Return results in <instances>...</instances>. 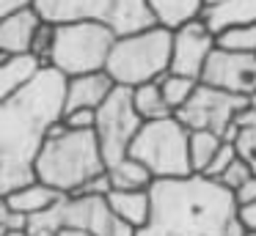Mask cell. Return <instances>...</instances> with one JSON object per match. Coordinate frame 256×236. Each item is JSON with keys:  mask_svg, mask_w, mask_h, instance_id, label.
<instances>
[{"mask_svg": "<svg viewBox=\"0 0 256 236\" xmlns=\"http://www.w3.org/2000/svg\"><path fill=\"white\" fill-rule=\"evenodd\" d=\"M190 132L182 126L176 115L160 121H146L135 135L127 157L138 159L154 181L160 179H182L190 176V157H188Z\"/></svg>", "mask_w": 256, "mask_h": 236, "instance_id": "7", "label": "cell"}, {"mask_svg": "<svg viewBox=\"0 0 256 236\" xmlns=\"http://www.w3.org/2000/svg\"><path fill=\"white\" fill-rule=\"evenodd\" d=\"M61 228H83L94 236H135V231L110 212L105 198L91 195H64L50 212L25 220L28 236H56Z\"/></svg>", "mask_w": 256, "mask_h": 236, "instance_id": "8", "label": "cell"}, {"mask_svg": "<svg viewBox=\"0 0 256 236\" xmlns=\"http://www.w3.org/2000/svg\"><path fill=\"white\" fill-rule=\"evenodd\" d=\"M6 236H28V231L25 228H12V231H6Z\"/></svg>", "mask_w": 256, "mask_h": 236, "instance_id": "39", "label": "cell"}, {"mask_svg": "<svg viewBox=\"0 0 256 236\" xmlns=\"http://www.w3.org/2000/svg\"><path fill=\"white\" fill-rule=\"evenodd\" d=\"M234 151L237 157L256 173V126L254 129H240L234 137Z\"/></svg>", "mask_w": 256, "mask_h": 236, "instance_id": "26", "label": "cell"}, {"mask_svg": "<svg viewBox=\"0 0 256 236\" xmlns=\"http://www.w3.org/2000/svg\"><path fill=\"white\" fill-rule=\"evenodd\" d=\"M140 126H144V121L132 107V91L116 85L113 93L105 99V104L96 110V121H94V135L96 143H100L105 168H110V165L122 162L127 157Z\"/></svg>", "mask_w": 256, "mask_h": 236, "instance_id": "9", "label": "cell"}, {"mask_svg": "<svg viewBox=\"0 0 256 236\" xmlns=\"http://www.w3.org/2000/svg\"><path fill=\"white\" fill-rule=\"evenodd\" d=\"M201 82L232 96H254L256 93V55H234L215 47L204 66Z\"/></svg>", "mask_w": 256, "mask_h": 236, "instance_id": "12", "label": "cell"}, {"mask_svg": "<svg viewBox=\"0 0 256 236\" xmlns=\"http://www.w3.org/2000/svg\"><path fill=\"white\" fill-rule=\"evenodd\" d=\"M237 159V151H234V143H223L220 148H218V154H215V159L210 162V168L204 170L201 176H206V179H212V181H220V176L226 173V168Z\"/></svg>", "mask_w": 256, "mask_h": 236, "instance_id": "27", "label": "cell"}, {"mask_svg": "<svg viewBox=\"0 0 256 236\" xmlns=\"http://www.w3.org/2000/svg\"><path fill=\"white\" fill-rule=\"evenodd\" d=\"M149 201V223L174 236H223L228 220L240 214L234 192L198 173L154 181Z\"/></svg>", "mask_w": 256, "mask_h": 236, "instance_id": "2", "label": "cell"}, {"mask_svg": "<svg viewBox=\"0 0 256 236\" xmlns=\"http://www.w3.org/2000/svg\"><path fill=\"white\" fill-rule=\"evenodd\" d=\"M100 143L94 132H61L56 137H47L36 157L34 173L36 181L58 190L61 195H74L83 184L105 173Z\"/></svg>", "mask_w": 256, "mask_h": 236, "instance_id": "3", "label": "cell"}, {"mask_svg": "<svg viewBox=\"0 0 256 236\" xmlns=\"http://www.w3.org/2000/svg\"><path fill=\"white\" fill-rule=\"evenodd\" d=\"M116 82L108 71H94V74H80L66 80V99H64V113L72 110H100L105 99L113 93Z\"/></svg>", "mask_w": 256, "mask_h": 236, "instance_id": "14", "label": "cell"}, {"mask_svg": "<svg viewBox=\"0 0 256 236\" xmlns=\"http://www.w3.org/2000/svg\"><path fill=\"white\" fill-rule=\"evenodd\" d=\"M132 107L140 115V121H160V118H171V107L166 104L160 91V82H146V85L132 88Z\"/></svg>", "mask_w": 256, "mask_h": 236, "instance_id": "21", "label": "cell"}, {"mask_svg": "<svg viewBox=\"0 0 256 236\" xmlns=\"http://www.w3.org/2000/svg\"><path fill=\"white\" fill-rule=\"evenodd\" d=\"M94 121H96L94 110H72V113H64V124L72 132H94Z\"/></svg>", "mask_w": 256, "mask_h": 236, "instance_id": "29", "label": "cell"}, {"mask_svg": "<svg viewBox=\"0 0 256 236\" xmlns=\"http://www.w3.org/2000/svg\"><path fill=\"white\" fill-rule=\"evenodd\" d=\"M12 228H25V220L8 212L3 198H0V236H6V231H12Z\"/></svg>", "mask_w": 256, "mask_h": 236, "instance_id": "32", "label": "cell"}, {"mask_svg": "<svg viewBox=\"0 0 256 236\" xmlns=\"http://www.w3.org/2000/svg\"><path fill=\"white\" fill-rule=\"evenodd\" d=\"M66 77L42 66L12 99L0 104V198L36 181L34 165L47 132L64 118Z\"/></svg>", "mask_w": 256, "mask_h": 236, "instance_id": "1", "label": "cell"}, {"mask_svg": "<svg viewBox=\"0 0 256 236\" xmlns=\"http://www.w3.org/2000/svg\"><path fill=\"white\" fill-rule=\"evenodd\" d=\"M108 179H110V190H122V192H144L154 184V176L132 157H124L122 162L110 165Z\"/></svg>", "mask_w": 256, "mask_h": 236, "instance_id": "19", "label": "cell"}, {"mask_svg": "<svg viewBox=\"0 0 256 236\" xmlns=\"http://www.w3.org/2000/svg\"><path fill=\"white\" fill-rule=\"evenodd\" d=\"M204 3V11H210V8H218L220 3H226V0H201Z\"/></svg>", "mask_w": 256, "mask_h": 236, "instance_id": "38", "label": "cell"}, {"mask_svg": "<svg viewBox=\"0 0 256 236\" xmlns=\"http://www.w3.org/2000/svg\"><path fill=\"white\" fill-rule=\"evenodd\" d=\"M160 91H162V99H166V104L171 107V113L176 115L179 110L188 104V99L196 93V88H198L201 80H190V77H182V74H162L160 80Z\"/></svg>", "mask_w": 256, "mask_h": 236, "instance_id": "24", "label": "cell"}, {"mask_svg": "<svg viewBox=\"0 0 256 236\" xmlns=\"http://www.w3.org/2000/svg\"><path fill=\"white\" fill-rule=\"evenodd\" d=\"M52 41H56V25L42 22V27L34 36V44H30V58H36L42 66H47L52 55Z\"/></svg>", "mask_w": 256, "mask_h": 236, "instance_id": "25", "label": "cell"}, {"mask_svg": "<svg viewBox=\"0 0 256 236\" xmlns=\"http://www.w3.org/2000/svg\"><path fill=\"white\" fill-rule=\"evenodd\" d=\"M146 5L152 11L154 25L168 27V30H176L193 19H201L204 14L201 0H146Z\"/></svg>", "mask_w": 256, "mask_h": 236, "instance_id": "17", "label": "cell"}, {"mask_svg": "<svg viewBox=\"0 0 256 236\" xmlns=\"http://www.w3.org/2000/svg\"><path fill=\"white\" fill-rule=\"evenodd\" d=\"M30 5L50 25L100 22L116 36H127L154 25L146 0H34Z\"/></svg>", "mask_w": 256, "mask_h": 236, "instance_id": "5", "label": "cell"}, {"mask_svg": "<svg viewBox=\"0 0 256 236\" xmlns=\"http://www.w3.org/2000/svg\"><path fill=\"white\" fill-rule=\"evenodd\" d=\"M248 234V225L242 223V217H232L228 220V225H226V231H223V236H245Z\"/></svg>", "mask_w": 256, "mask_h": 236, "instance_id": "34", "label": "cell"}, {"mask_svg": "<svg viewBox=\"0 0 256 236\" xmlns=\"http://www.w3.org/2000/svg\"><path fill=\"white\" fill-rule=\"evenodd\" d=\"M234 126H237V129H254L256 126V93L245 99L242 107L237 110V115H234Z\"/></svg>", "mask_w": 256, "mask_h": 236, "instance_id": "30", "label": "cell"}, {"mask_svg": "<svg viewBox=\"0 0 256 236\" xmlns=\"http://www.w3.org/2000/svg\"><path fill=\"white\" fill-rule=\"evenodd\" d=\"M42 16L36 14L34 5L8 14L6 19H0V52L8 58H22L30 55V44H34L36 30L42 27Z\"/></svg>", "mask_w": 256, "mask_h": 236, "instance_id": "13", "label": "cell"}, {"mask_svg": "<svg viewBox=\"0 0 256 236\" xmlns=\"http://www.w3.org/2000/svg\"><path fill=\"white\" fill-rule=\"evenodd\" d=\"M240 217H242V223L248 225V228H254V231H256V206L242 209V212H240Z\"/></svg>", "mask_w": 256, "mask_h": 236, "instance_id": "36", "label": "cell"}, {"mask_svg": "<svg viewBox=\"0 0 256 236\" xmlns=\"http://www.w3.org/2000/svg\"><path fill=\"white\" fill-rule=\"evenodd\" d=\"M250 176H256V173H254V170H250L248 165L242 162V159L237 157V159H234V162L226 168V173L220 176V184L226 187V190H232V192H234V190H240V187H242L245 181L250 179Z\"/></svg>", "mask_w": 256, "mask_h": 236, "instance_id": "28", "label": "cell"}, {"mask_svg": "<svg viewBox=\"0 0 256 236\" xmlns=\"http://www.w3.org/2000/svg\"><path fill=\"white\" fill-rule=\"evenodd\" d=\"M135 236H174V234H168V231H162V228H157V225H146V228H138L135 231Z\"/></svg>", "mask_w": 256, "mask_h": 236, "instance_id": "35", "label": "cell"}, {"mask_svg": "<svg viewBox=\"0 0 256 236\" xmlns=\"http://www.w3.org/2000/svg\"><path fill=\"white\" fill-rule=\"evenodd\" d=\"M220 146H223V140L218 135H212V132H190V140H188L190 170L201 176L210 168V162L215 159V154Z\"/></svg>", "mask_w": 256, "mask_h": 236, "instance_id": "22", "label": "cell"}, {"mask_svg": "<svg viewBox=\"0 0 256 236\" xmlns=\"http://www.w3.org/2000/svg\"><path fill=\"white\" fill-rule=\"evenodd\" d=\"M201 19L210 25L212 33H220L237 25H256V0H226L218 8L204 11Z\"/></svg>", "mask_w": 256, "mask_h": 236, "instance_id": "18", "label": "cell"}, {"mask_svg": "<svg viewBox=\"0 0 256 236\" xmlns=\"http://www.w3.org/2000/svg\"><path fill=\"white\" fill-rule=\"evenodd\" d=\"M30 3H34V0H0V19H6L8 14L25 8V5H30Z\"/></svg>", "mask_w": 256, "mask_h": 236, "instance_id": "33", "label": "cell"}, {"mask_svg": "<svg viewBox=\"0 0 256 236\" xmlns=\"http://www.w3.org/2000/svg\"><path fill=\"white\" fill-rule=\"evenodd\" d=\"M56 236H94V234H88V231H83V228H61Z\"/></svg>", "mask_w": 256, "mask_h": 236, "instance_id": "37", "label": "cell"}, {"mask_svg": "<svg viewBox=\"0 0 256 236\" xmlns=\"http://www.w3.org/2000/svg\"><path fill=\"white\" fill-rule=\"evenodd\" d=\"M245 99L248 96H232V93H223L218 88L198 82L196 93L176 113V118L182 121V126L188 132H212L223 143H234V137L240 132L234 126V115L242 107Z\"/></svg>", "mask_w": 256, "mask_h": 236, "instance_id": "10", "label": "cell"}, {"mask_svg": "<svg viewBox=\"0 0 256 236\" xmlns=\"http://www.w3.org/2000/svg\"><path fill=\"white\" fill-rule=\"evenodd\" d=\"M171 69V30L160 25L116 36L105 71L118 88H138L157 82Z\"/></svg>", "mask_w": 256, "mask_h": 236, "instance_id": "4", "label": "cell"}, {"mask_svg": "<svg viewBox=\"0 0 256 236\" xmlns=\"http://www.w3.org/2000/svg\"><path fill=\"white\" fill-rule=\"evenodd\" d=\"M108 206L110 212L122 220L124 225H130L132 231L146 228L152 220V201H149V190L144 192H122V190H110L108 192Z\"/></svg>", "mask_w": 256, "mask_h": 236, "instance_id": "16", "label": "cell"}, {"mask_svg": "<svg viewBox=\"0 0 256 236\" xmlns=\"http://www.w3.org/2000/svg\"><path fill=\"white\" fill-rule=\"evenodd\" d=\"M215 47L234 55H256V25H237L215 33Z\"/></svg>", "mask_w": 256, "mask_h": 236, "instance_id": "23", "label": "cell"}, {"mask_svg": "<svg viewBox=\"0 0 256 236\" xmlns=\"http://www.w3.org/2000/svg\"><path fill=\"white\" fill-rule=\"evenodd\" d=\"M234 203H237L240 212H242V209L256 206V176H250L240 190H234Z\"/></svg>", "mask_w": 256, "mask_h": 236, "instance_id": "31", "label": "cell"}, {"mask_svg": "<svg viewBox=\"0 0 256 236\" xmlns=\"http://www.w3.org/2000/svg\"><path fill=\"white\" fill-rule=\"evenodd\" d=\"M116 44V33L100 22H64L56 25L50 69L61 71L64 77H80L105 71L110 49Z\"/></svg>", "mask_w": 256, "mask_h": 236, "instance_id": "6", "label": "cell"}, {"mask_svg": "<svg viewBox=\"0 0 256 236\" xmlns=\"http://www.w3.org/2000/svg\"><path fill=\"white\" fill-rule=\"evenodd\" d=\"M212 52H215V33L204 19H193L171 30V69L168 71L190 77V80H201Z\"/></svg>", "mask_w": 256, "mask_h": 236, "instance_id": "11", "label": "cell"}, {"mask_svg": "<svg viewBox=\"0 0 256 236\" xmlns=\"http://www.w3.org/2000/svg\"><path fill=\"white\" fill-rule=\"evenodd\" d=\"M42 69V63L30 55H22V58H12L8 63L0 66V104L12 99L36 71Z\"/></svg>", "mask_w": 256, "mask_h": 236, "instance_id": "20", "label": "cell"}, {"mask_svg": "<svg viewBox=\"0 0 256 236\" xmlns=\"http://www.w3.org/2000/svg\"><path fill=\"white\" fill-rule=\"evenodd\" d=\"M61 198L64 195L58 190H52V187L42 184V181H30V184L20 187V190L8 192V195L3 198V203H6V209L12 214H17V217H22V220H30V217H36V214L50 212Z\"/></svg>", "mask_w": 256, "mask_h": 236, "instance_id": "15", "label": "cell"}, {"mask_svg": "<svg viewBox=\"0 0 256 236\" xmlns=\"http://www.w3.org/2000/svg\"><path fill=\"white\" fill-rule=\"evenodd\" d=\"M245 236H256V231H254V228H248V234H245Z\"/></svg>", "mask_w": 256, "mask_h": 236, "instance_id": "40", "label": "cell"}]
</instances>
